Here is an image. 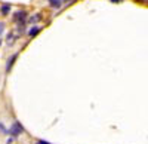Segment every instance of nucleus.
<instances>
[{
	"mask_svg": "<svg viewBox=\"0 0 148 144\" xmlns=\"http://www.w3.org/2000/svg\"><path fill=\"white\" fill-rule=\"evenodd\" d=\"M37 144H51V143H47V141H37Z\"/></svg>",
	"mask_w": 148,
	"mask_h": 144,
	"instance_id": "obj_9",
	"label": "nucleus"
},
{
	"mask_svg": "<svg viewBox=\"0 0 148 144\" xmlns=\"http://www.w3.org/2000/svg\"><path fill=\"white\" fill-rule=\"evenodd\" d=\"M42 28L40 27H33V28H30V31H28V36H31V37H33V36H36L37 33H39Z\"/></svg>",
	"mask_w": 148,
	"mask_h": 144,
	"instance_id": "obj_4",
	"label": "nucleus"
},
{
	"mask_svg": "<svg viewBox=\"0 0 148 144\" xmlns=\"http://www.w3.org/2000/svg\"><path fill=\"white\" fill-rule=\"evenodd\" d=\"M15 21L16 22H25V12H16V15H15Z\"/></svg>",
	"mask_w": 148,
	"mask_h": 144,
	"instance_id": "obj_2",
	"label": "nucleus"
},
{
	"mask_svg": "<svg viewBox=\"0 0 148 144\" xmlns=\"http://www.w3.org/2000/svg\"><path fill=\"white\" fill-rule=\"evenodd\" d=\"M3 30H5V24H3V22H0V34L3 33Z\"/></svg>",
	"mask_w": 148,
	"mask_h": 144,
	"instance_id": "obj_8",
	"label": "nucleus"
},
{
	"mask_svg": "<svg viewBox=\"0 0 148 144\" xmlns=\"http://www.w3.org/2000/svg\"><path fill=\"white\" fill-rule=\"evenodd\" d=\"M111 2H121V0H111Z\"/></svg>",
	"mask_w": 148,
	"mask_h": 144,
	"instance_id": "obj_10",
	"label": "nucleus"
},
{
	"mask_svg": "<svg viewBox=\"0 0 148 144\" xmlns=\"http://www.w3.org/2000/svg\"><path fill=\"white\" fill-rule=\"evenodd\" d=\"M9 10H10V6H9V5H3V6H2V14H3V15H8Z\"/></svg>",
	"mask_w": 148,
	"mask_h": 144,
	"instance_id": "obj_6",
	"label": "nucleus"
},
{
	"mask_svg": "<svg viewBox=\"0 0 148 144\" xmlns=\"http://www.w3.org/2000/svg\"><path fill=\"white\" fill-rule=\"evenodd\" d=\"M16 56H18L16 54L10 56V59H9V61H8V65H6V71H10V68H12V65H14V63L16 61Z\"/></svg>",
	"mask_w": 148,
	"mask_h": 144,
	"instance_id": "obj_3",
	"label": "nucleus"
},
{
	"mask_svg": "<svg viewBox=\"0 0 148 144\" xmlns=\"http://www.w3.org/2000/svg\"><path fill=\"white\" fill-rule=\"evenodd\" d=\"M22 132H24V128H22V125H21L19 122L12 123V126L9 128V135H12V137H18V135H21Z\"/></svg>",
	"mask_w": 148,
	"mask_h": 144,
	"instance_id": "obj_1",
	"label": "nucleus"
},
{
	"mask_svg": "<svg viewBox=\"0 0 148 144\" xmlns=\"http://www.w3.org/2000/svg\"><path fill=\"white\" fill-rule=\"evenodd\" d=\"M37 19H40V15H34V17H31V18H30V21H31V22H36Z\"/></svg>",
	"mask_w": 148,
	"mask_h": 144,
	"instance_id": "obj_7",
	"label": "nucleus"
},
{
	"mask_svg": "<svg viewBox=\"0 0 148 144\" xmlns=\"http://www.w3.org/2000/svg\"><path fill=\"white\" fill-rule=\"evenodd\" d=\"M49 3H51L52 8H56V9H58V8L61 6V0H49Z\"/></svg>",
	"mask_w": 148,
	"mask_h": 144,
	"instance_id": "obj_5",
	"label": "nucleus"
}]
</instances>
